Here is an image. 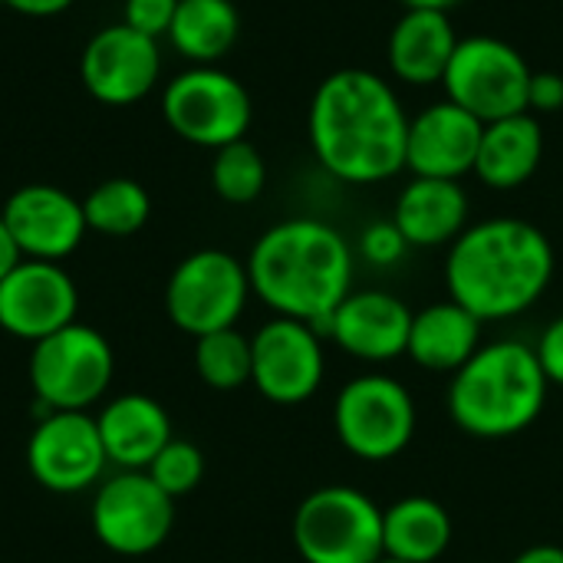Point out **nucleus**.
Instances as JSON below:
<instances>
[{
	"label": "nucleus",
	"instance_id": "nucleus-1",
	"mask_svg": "<svg viewBox=\"0 0 563 563\" xmlns=\"http://www.w3.org/2000/svg\"><path fill=\"white\" fill-rule=\"evenodd\" d=\"M409 119L389 79L373 69L346 66L330 73L310 99V148L320 168L336 181H389L406 168Z\"/></svg>",
	"mask_w": 563,
	"mask_h": 563
},
{
	"label": "nucleus",
	"instance_id": "nucleus-2",
	"mask_svg": "<svg viewBox=\"0 0 563 563\" xmlns=\"http://www.w3.org/2000/svg\"><path fill=\"white\" fill-rule=\"evenodd\" d=\"M554 244L525 218H488L468 224L445 257L449 300L482 323H498L531 310L554 280Z\"/></svg>",
	"mask_w": 563,
	"mask_h": 563
},
{
	"label": "nucleus",
	"instance_id": "nucleus-3",
	"mask_svg": "<svg viewBox=\"0 0 563 563\" xmlns=\"http://www.w3.org/2000/svg\"><path fill=\"white\" fill-rule=\"evenodd\" d=\"M353 247L320 218H287L267 228L247 257L251 294L277 317L320 330L353 294Z\"/></svg>",
	"mask_w": 563,
	"mask_h": 563
},
{
	"label": "nucleus",
	"instance_id": "nucleus-4",
	"mask_svg": "<svg viewBox=\"0 0 563 563\" xmlns=\"http://www.w3.org/2000/svg\"><path fill=\"white\" fill-rule=\"evenodd\" d=\"M548 389L551 383L534 346L521 340H495L482 343V350L452 373L445 406L465 435L501 442L528 432L541 419Z\"/></svg>",
	"mask_w": 563,
	"mask_h": 563
},
{
	"label": "nucleus",
	"instance_id": "nucleus-5",
	"mask_svg": "<svg viewBox=\"0 0 563 563\" xmlns=\"http://www.w3.org/2000/svg\"><path fill=\"white\" fill-rule=\"evenodd\" d=\"M294 548L303 563H376L383 558V508L360 488L323 485L297 505Z\"/></svg>",
	"mask_w": 563,
	"mask_h": 563
},
{
	"label": "nucleus",
	"instance_id": "nucleus-6",
	"mask_svg": "<svg viewBox=\"0 0 563 563\" xmlns=\"http://www.w3.org/2000/svg\"><path fill=\"white\" fill-rule=\"evenodd\" d=\"M416 426L412 393L386 373H363L336 393L333 429L340 445L360 462H393L412 445Z\"/></svg>",
	"mask_w": 563,
	"mask_h": 563
},
{
	"label": "nucleus",
	"instance_id": "nucleus-7",
	"mask_svg": "<svg viewBox=\"0 0 563 563\" xmlns=\"http://www.w3.org/2000/svg\"><path fill=\"white\" fill-rule=\"evenodd\" d=\"M112 369H115V356L109 340L86 323H69L36 340L30 353V383L36 402L46 412L49 409L86 412L109 389Z\"/></svg>",
	"mask_w": 563,
	"mask_h": 563
},
{
	"label": "nucleus",
	"instance_id": "nucleus-8",
	"mask_svg": "<svg viewBox=\"0 0 563 563\" xmlns=\"http://www.w3.org/2000/svg\"><path fill=\"white\" fill-rule=\"evenodd\" d=\"M534 69L518 46L498 36H462L445 69V99L482 122L528 112Z\"/></svg>",
	"mask_w": 563,
	"mask_h": 563
},
{
	"label": "nucleus",
	"instance_id": "nucleus-9",
	"mask_svg": "<svg viewBox=\"0 0 563 563\" xmlns=\"http://www.w3.org/2000/svg\"><path fill=\"white\" fill-rule=\"evenodd\" d=\"M162 115L178 139L218 152L247 135L254 106L238 76L218 66H191L165 86Z\"/></svg>",
	"mask_w": 563,
	"mask_h": 563
},
{
	"label": "nucleus",
	"instance_id": "nucleus-10",
	"mask_svg": "<svg viewBox=\"0 0 563 563\" xmlns=\"http://www.w3.org/2000/svg\"><path fill=\"white\" fill-rule=\"evenodd\" d=\"M247 297V264L228 251L205 247L188 254L172 271L165 287V310L181 333L198 340L205 333L231 330L241 320Z\"/></svg>",
	"mask_w": 563,
	"mask_h": 563
},
{
	"label": "nucleus",
	"instance_id": "nucleus-11",
	"mask_svg": "<svg viewBox=\"0 0 563 563\" xmlns=\"http://www.w3.org/2000/svg\"><path fill=\"white\" fill-rule=\"evenodd\" d=\"M92 534L122 558L158 551L175 525V498H168L148 472H119L96 488Z\"/></svg>",
	"mask_w": 563,
	"mask_h": 563
},
{
	"label": "nucleus",
	"instance_id": "nucleus-12",
	"mask_svg": "<svg viewBox=\"0 0 563 563\" xmlns=\"http://www.w3.org/2000/svg\"><path fill=\"white\" fill-rule=\"evenodd\" d=\"M327 353L323 336L290 317L267 320L251 336V383L277 406H300L323 386Z\"/></svg>",
	"mask_w": 563,
	"mask_h": 563
},
{
	"label": "nucleus",
	"instance_id": "nucleus-13",
	"mask_svg": "<svg viewBox=\"0 0 563 563\" xmlns=\"http://www.w3.org/2000/svg\"><path fill=\"white\" fill-rule=\"evenodd\" d=\"M26 465L46 492L76 495L92 488L109 465L96 416L73 409L43 412L26 442Z\"/></svg>",
	"mask_w": 563,
	"mask_h": 563
},
{
	"label": "nucleus",
	"instance_id": "nucleus-14",
	"mask_svg": "<svg viewBox=\"0 0 563 563\" xmlns=\"http://www.w3.org/2000/svg\"><path fill=\"white\" fill-rule=\"evenodd\" d=\"M162 73L158 40L132 30L129 23H115L99 30L79 59V76L86 92L102 106H132L145 99Z\"/></svg>",
	"mask_w": 563,
	"mask_h": 563
},
{
	"label": "nucleus",
	"instance_id": "nucleus-15",
	"mask_svg": "<svg viewBox=\"0 0 563 563\" xmlns=\"http://www.w3.org/2000/svg\"><path fill=\"white\" fill-rule=\"evenodd\" d=\"M79 290L73 277L53 261L23 257L0 280V330L16 340H43L76 323Z\"/></svg>",
	"mask_w": 563,
	"mask_h": 563
},
{
	"label": "nucleus",
	"instance_id": "nucleus-16",
	"mask_svg": "<svg viewBox=\"0 0 563 563\" xmlns=\"http://www.w3.org/2000/svg\"><path fill=\"white\" fill-rule=\"evenodd\" d=\"M0 218L7 221L16 247L30 261H53L59 264L69 257L86 238V214L82 201L56 185H23L16 188Z\"/></svg>",
	"mask_w": 563,
	"mask_h": 563
},
{
	"label": "nucleus",
	"instance_id": "nucleus-17",
	"mask_svg": "<svg viewBox=\"0 0 563 563\" xmlns=\"http://www.w3.org/2000/svg\"><path fill=\"white\" fill-rule=\"evenodd\" d=\"M412 310L389 290H353L317 330L360 363H393L406 356Z\"/></svg>",
	"mask_w": 563,
	"mask_h": 563
},
{
	"label": "nucleus",
	"instance_id": "nucleus-18",
	"mask_svg": "<svg viewBox=\"0 0 563 563\" xmlns=\"http://www.w3.org/2000/svg\"><path fill=\"white\" fill-rule=\"evenodd\" d=\"M482 132L485 122L455 106L452 99L432 102L409 119L406 168L422 178L459 181L462 175L475 172Z\"/></svg>",
	"mask_w": 563,
	"mask_h": 563
},
{
	"label": "nucleus",
	"instance_id": "nucleus-19",
	"mask_svg": "<svg viewBox=\"0 0 563 563\" xmlns=\"http://www.w3.org/2000/svg\"><path fill=\"white\" fill-rule=\"evenodd\" d=\"M96 426L102 449L119 472H145L152 459L175 439L165 406L142 393L106 402L96 416Z\"/></svg>",
	"mask_w": 563,
	"mask_h": 563
},
{
	"label": "nucleus",
	"instance_id": "nucleus-20",
	"mask_svg": "<svg viewBox=\"0 0 563 563\" xmlns=\"http://www.w3.org/2000/svg\"><path fill=\"white\" fill-rule=\"evenodd\" d=\"M459 40L445 10H406L386 43L389 73L406 86H435L445 79Z\"/></svg>",
	"mask_w": 563,
	"mask_h": 563
},
{
	"label": "nucleus",
	"instance_id": "nucleus-21",
	"mask_svg": "<svg viewBox=\"0 0 563 563\" xmlns=\"http://www.w3.org/2000/svg\"><path fill=\"white\" fill-rule=\"evenodd\" d=\"M393 221L409 247L452 244L468 228V195L459 181L412 175L396 198Z\"/></svg>",
	"mask_w": 563,
	"mask_h": 563
},
{
	"label": "nucleus",
	"instance_id": "nucleus-22",
	"mask_svg": "<svg viewBox=\"0 0 563 563\" xmlns=\"http://www.w3.org/2000/svg\"><path fill=\"white\" fill-rule=\"evenodd\" d=\"M544 158V129L534 112H518L498 122H485L475 175L495 191H515L528 185Z\"/></svg>",
	"mask_w": 563,
	"mask_h": 563
},
{
	"label": "nucleus",
	"instance_id": "nucleus-23",
	"mask_svg": "<svg viewBox=\"0 0 563 563\" xmlns=\"http://www.w3.org/2000/svg\"><path fill=\"white\" fill-rule=\"evenodd\" d=\"M482 320L455 300L412 313L406 356L429 373H459L482 350Z\"/></svg>",
	"mask_w": 563,
	"mask_h": 563
},
{
	"label": "nucleus",
	"instance_id": "nucleus-24",
	"mask_svg": "<svg viewBox=\"0 0 563 563\" xmlns=\"http://www.w3.org/2000/svg\"><path fill=\"white\" fill-rule=\"evenodd\" d=\"M452 515L426 495L383 508V554L406 563H435L452 544Z\"/></svg>",
	"mask_w": 563,
	"mask_h": 563
},
{
	"label": "nucleus",
	"instance_id": "nucleus-25",
	"mask_svg": "<svg viewBox=\"0 0 563 563\" xmlns=\"http://www.w3.org/2000/svg\"><path fill=\"white\" fill-rule=\"evenodd\" d=\"M241 33V13L231 0H178L168 26L172 46L195 66H214L231 53Z\"/></svg>",
	"mask_w": 563,
	"mask_h": 563
},
{
	"label": "nucleus",
	"instance_id": "nucleus-26",
	"mask_svg": "<svg viewBox=\"0 0 563 563\" xmlns=\"http://www.w3.org/2000/svg\"><path fill=\"white\" fill-rule=\"evenodd\" d=\"M148 211H152L148 191L132 178H109L96 185L82 201L86 228L106 238H129L142 231L148 221Z\"/></svg>",
	"mask_w": 563,
	"mask_h": 563
},
{
	"label": "nucleus",
	"instance_id": "nucleus-27",
	"mask_svg": "<svg viewBox=\"0 0 563 563\" xmlns=\"http://www.w3.org/2000/svg\"><path fill=\"white\" fill-rule=\"evenodd\" d=\"M195 369L205 386L231 393L251 383V340L244 333L218 330L195 340Z\"/></svg>",
	"mask_w": 563,
	"mask_h": 563
},
{
	"label": "nucleus",
	"instance_id": "nucleus-28",
	"mask_svg": "<svg viewBox=\"0 0 563 563\" xmlns=\"http://www.w3.org/2000/svg\"><path fill=\"white\" fill-rule=\"evenodd\" d=\"M211 185H214L221 201H228V205H251L254 198H261V191L267 185V165H264L261 152L247 139L231 142V145L214 152Z\"/></svg>",
	"mask_w": 563,
	"mask_h": 563
},
{
	"label": "nucleus",
	"instance_id": "nucleus-29",
	"mask_svg": "<svg viewBox=\"0 0 563 563\" xmlns=\"http://www.w3.org/2000/svg\"><path fill=\"white\" fill-rule=\"evenodd\" d=\"M152 475V482L168 495V498H181L191 495L201 478H205V455L198 445L185 442V439H172L145 468Z\"/></svg>",
	"mask_w": 563,
	"mask_h": 563
},
{
	"label": "nucleus",
	"instance_id": "nucleus-30",
	"mask_svg": "<svg viewBox=\"0 0 563 563\" xmlns=\"http://www.w3.org/2000/svg\"><path fill=\"white\" fill-rule=\"evenodd\" d=\"M360 257L369 261L373 267H396L406 251H409V241L402 238V231L396 228V221H373L363 228L360 234V244H356Z\"/></svg>",
	"mask_w": 563,
	"mask_h": 563
},
{
	"label": "nucleus",
	"instance_id": "nucleus-31",
	"mask_svg": "<svg viewBox=\"0 0 563 563\" xmlns=\"http://www.w3.org/2000/svg\"><path fill=\"white\" fill-rule=\"evenodd\" d=\"M175 10H178V0H125V20L122 23L158 40V36H168Z\"/></svg>",
	"mask_w": 563,
	"mask_h": 563
},
{
	"label": "nucleus",
	"instance_id": "nucleus-32",
	"mask_svg": "<svg viewBox=\"0 0 563 563\" xmlns=\"http://www.w3.org/2000/svg\"><path fill=\"white\" fill-rule=\"evenodd\" d=\"M534 353H538V363H541L548 383L563 389V317L551 320V323L544 327V333L538 336Z\"/></svg>",
	"mask_w": 563,
	"mask_h": 563
},
{
	"label": "nucleus",
	"instance_id": "nucleus-33",
	"mask_svg": "<svg viewBox=\"0 0 563 563\" xmlns=\"http://www.w3.org/2000/svg\"><path fill=\"white\" fill-rule=\"evenodd\" d=\"M563 109V76L554 69H541L531 76L528 112H558Z\"/></svg>",
	"mask_w": 563,
	"mask_h": 563
},
{
	"label": "nucleus",
	"instance_id": "nucleus-34",
	"mask_svg": "<svg viewBox=\"0 0 563 563\" xmlns=\"http://www.w3.org/2000/svg\"><path fill=\"white\" fill-rule=\"evenodd\" d=\"M0 3L23 16H56L66 7H73V0H0Z\"/></svg>",
	"mask_w": 563,
	"mask_h": 563
},
{
	"label": "nucleus",
	"instance_id": "nucleus-35",
	"mask_svg": "<svg viewBox=\"0 0 563 563\" xmlns=\"http://www.w3.org/2000/svg\"><path fill=\"white\" fill-rule=\"evenodd\" d=\"M20 261H23V254H20V247H16V241H13L7 221L0 218V280H3Z\"/></svg>",
	"mask_w": 563,
	"mask_h": 563
},
{
	"label": "nucleus",
	"instance_id": "nucleus-36",
	"mask_svg": "<svg viewBox=\"0 0 563 563\" xmlns=\"http://www.w3.org/2000/svg\"><path fill=\"white\" fill-rule=\"evenodd\" d=\"M511 563H563V548H558V544H534V548L521 551Z\"/></svg>",
	"mask_w": 563,
	"mask_h": 563
},
{
	"label": "nucleus",
	"instance_id": "nucleus-37",
	"mask_svg": "<svg viewBox=\"0 0 563 563\" xmlns=\"http://www.w3.org/2000/svg\"><path fill=\"white\" fill-rule=\"evenodd\" d=\"M406 10H452V7H459L462 0H399Z\"/></svg>",
	"mask_w": 563,
	"mask_h": 563
},
{
	"label": "nucleus",
	"instance_id": "nucleus-38",
	"mask_svg": "<svg viewBox=\"0 0 563 563\" xmlns=\"http://www.w3.org/2000/svg\"><path fill=\"white\" fill-rule=\"evenodd\" d=\"M376 563H406V561H396V558H389V554H383V558H379V561Z\"/></svg>",
	"mask_w": 563,
	"mask_h": 563
},
{
	"label": "nucleus",
	"instance_id": "nucleus-39",
	"mask_svg": "<svg viewBox=\"0 0 563 563\" xmlns=\"http://www.w3.org/2000/svg\"><path fill=\"white\" fill-rule=\"evenodd\" d=\"M0 7H3V3H0Z\"/></svg>",
	"mask_w": 563,
	"mask_h": 563
}]
</instances>
